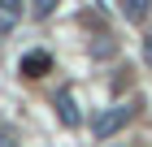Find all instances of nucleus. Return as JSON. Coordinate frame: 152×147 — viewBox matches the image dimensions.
Listing matches in <instances>:
<instances>
[{"mask_svg":"<svg viewBox=\"0 0 152 147\" xmlns=\"http://www.w3.org/2000/svg\"><path fill=\"white\" fill-rule=\"evenodd\" d=\"M130 121V104H109L91 117V138H113L117 130H126Z\"/></svg>","mask_w":152,"mask_h":147,"instance_id":"f257e3e1","label":"nucleus"},{"mask_svg":"<svg viewBox=\"0 0 152 147\" xmlns=\"http://www.w3.org/2000/svg\"><path fill=\"white\" fill-rule=\"evenodd\" d=\"M122 17L135 22V26H143L152 17V0H122Z\"/></svg>","mask_w":152,"mask_h":147,"instance_id":"f03ea898","label":"nucleus"},{"mask_svg":"<svg viewBox=\"0 0 152 147\" xmlns=\"http://www.w3.org/2000/svg\"><path fill=\"white\" fill-rule=\"evenodd\" d=\"M48 69H52L48 52H31V56H22V74H26V78H39V74H48Z\"/></svg>","mask_w":152,"mask_h":147,"instance_id":"7ed1b4c3","label":"nucleus"},{"mask_svg":"<svg viewBox=\"0 0 152 147\" xmlns=\"http://www.w3.org/2000/svg\"><path fill=\"white\" fill-rule=\"evenodd\" d=\"M57 108H61V121H65V125H78V108H74V91L70 87L57 95Z\"/></svg>","mask_w":152,"mask_h":147,"instance_id":"20e7f679","label":"nucleus"},{"mask_svg":"<svg viewBox=\"0 0 152 147\" xmlns=\"http://www.w3.org/2000/svg\"><path fill=\"white\" fill-rule=\"evenodd\" d=\"M18 13H22L18 0H0V30H9V26L18 22Z\"/></svg>","mask_w":152,"mask_h":147,"instance_id":"39448f33","label":"nucleus"},{"mask_svg":"<svg viewBox=\"0 0 152 147\" xmlns=\"http://www.w3.org/2000/svg\"><path fill=\"white\" fill-rule=\"evenodd\" d=\"M61 0H31V17L35 22H44V17H52V9H57Z\"/></svg>","mask_w":152,"mask_h":147,"instance_id":"423d86ee","label":"nucleus"},{"mask_svg":"<svg viewBox=\"0 0 152 147\" xmlns=\"http://www.w3.org/2000/svg\"><path fill=\"white\" fill-rule=\"evenodd\" d=\"M143 61H148V69H152V35H143Z\"/></svg>","mask_w":152,"mask_h":147,"instance_id":"0eeeda50","label":"nucleus"},{"mask_svg":"<svg viewBox=\"0 0 152 147\" xmlns=\"http://www.w3.org/2000/svg\"><path fill=\"white\" fill-rule=\"evenodd\" d=\"M0 147H18V143H9V138H0Z\"/></svg>","mask_w":152,"mask_h":147,"instance_id":"6e6552de","label":"nucleus"}]
</instances>
